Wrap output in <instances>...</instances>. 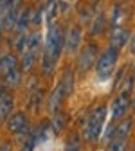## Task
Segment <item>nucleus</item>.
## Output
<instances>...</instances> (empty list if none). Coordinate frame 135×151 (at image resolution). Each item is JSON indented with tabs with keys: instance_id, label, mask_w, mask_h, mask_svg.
Here are the masks:
<instances>
[{
	"instance_id": "f257e3e1",
	"label": "nucleus",
	"mask_w": 135,
	"mask_h": 151,
	"mask_svg": "<svg viewBox=\"0 0 135 151\" xmlns=\"http://www.w3.org/2000/svg\"><path fill=\"white\" fill-rule=\"evenodd\" d=\"M65 50V31L60 24H51L47 31V38L43 42V52H42V72L43 76H52L56 63L60 60L61 52Z\"/></svg>"
},
{
	"instance_id": "f03ea898",
	"label": "nucleus",
	"mask_w": 135,
	"mask_h": 151,
	"mask_svg": "<svg viewBox=\"0 0 135 151\" xmlns=\"http://www.w3.org/2000/svg\"><path fill=\"white\" fill-rule=\"evenodd\" d=\"M106 113H108L106 106L101 104V106H97V108H95L90 115H88V119H87V122H85V126H83V139H85V140L95 142V140L101 137L103 124H105V121H106Z\"/></svg>"
},
{
	"instance_id": "7ed1b4c3",
	"label": "nucleus",
	"mask_w": 135,
	"mask_h": 151,
	"mask_svg": "<svg viewBox=\"0 0 135 151\" xmlns=\"http://www.w3.org/2000/svg\"><path fill=\"white\" fill-rule=\"evenodd\" d=\"M117 60H119V50L113 49V47H108L99 54L97 63H95V74H97V78L101 81H106L113 76Z\"/></svg>"
},
{
	"instance_id": "20e7f679",
	"label": "nucleus",
	"mask_w": 135,
	"mask_h": 151,
	"mask_svg": "<svg viewBox=\"0 0 135 151\" xmlns=\"http://www.w3.org/2000/svg\"><path fill=\"white\" fill-rule=\"evenodd\" d=\"M99 50H97V45L94 42H88L81 50H79V58H78V70L81 74L88 72L92 67H95L97 63V58H99Z\"/></svg>"
},
{
	"instance_id": "39448f33",
	"label": "nucleus",
	"mask_w": 135,
	"mask_h": 151,
	"mask_svg": "<svg viewBox=\"0 0 135 151\" xmlns=\"http://www.w3.org/2000/svg\"><path fill=\"white\" fill-rule=\"evenodd\" d=\"M65 97H69V92H67V86L65 83L60 79L56 83V86L49 92V96H47V101H45V108L47 111L51 113V115H54L56 111H60L61 108V103L65 101Z\"/></svg>"
},
{
	"instance_id": "423d86ee",
	"label": "nucleus",
	"mask_w": 135,
	"mask_h": 151,
	"mask_svg": "<svg viewBox=\"0 0 135 151\" xmlns=\"http://www.w3.org/2000/svg\"><path fill=\"white\" fill-rule=\"evenodd\" d=\"M131 101H133L131 99V93L126 92V90H121V93L112 101V110H110L112 121H121V119H124L128 108L131 106Z\"/></svg>"
},
{
	"instance_id": "0eeeda50",
	"label": "nucleus",
	"mask_w": 135,
	"mask_h": 151,
	"mask_svg": "<svg viewBox=\"0 0 135 151\" xmlns=\"http://www.w3.org/2000/svg\"><path fill=\"white\" fill-rule=\"evenodd\" d=\"M83 43V31L79 25H72L65 32V52L67 54H76L81 50Z\"/></svg>"
},
{
	"instance_id": "6e6552de",
	"label": "nucleus",
	"mask_w": 135,
	"mask_h": 151,
	"mask_svg": "<svg viewBox=\"0 0 135 151\" xmlns=\"http://www.w3.org/2000/svg\"><path fill=\"white\" fill-rule=\"evenodd\" d=\"M27 124H29V121H27V113L22 111V110L11 113V115L7 117V131H9L11 135H18Z\"/></svg>"
},
{
	"instance_id": "1a4fd4ad",
	"label": "nucleus",
	"mask_w": 135,
	"mask_h": 151,
	"mask_svg": "<svg viewBox=\"0 0 135 151\" xmlns=\"http://www.w3.org/2000/svg\"><path fill=\"white\" fill-rule=\"evenodd\" d=\"M130 40H131V36H130V31H128L126 27L121 25V27H117V29H112V34H110V47L121 50Z\"/></svg>"
},
{
	"instance_id": "9d476101",
	"label": "nucleus",
	"mask_w": 135,
	"mask_h": 151,
	"mask_svg": "<svg viewBox=\"0 0 135 151\" xmlns=\"http://www.w3.org/2000/svg\"><path fill=\"white\" fill-rule=\"evenodd\" d=\"M16 67H20V60L14 52H6L0 56V78H4L6 74H9Z\"/></svg>"
},
{
	"instance_id": "9b49d317",
	"label": "nucleus",
	"mask_w": 135,
	"mask_h": 151,
	"mask_svg": "<svg viewBox=\"0 0 135 151\" xmlns=\"http://www.w3.org/2000/svg\"><path fill=\"white\" fill-rule=\"evenodd\" d=\"M31 16H32V9H31L29 6L22 7L20 16H18V22H16V25H14V32H16V34L27 32V29H29V25H31Z\"/></svg>"
},
{
	"instance_id": "f8f14e48",
	"label": "nucleus",
	"mask_w": 135,
	"mask_h": 151,
	"mask_svg": "<svg viewBox=\"0 0 135 151\" xmlns=\"http://www.w3.org/2000/svg\"><path fill=\"white\" fill-rule=\"evenodd\" d=\"M67 122H69V119H67V113H63V111H56L54 115L51 117V121H49L51 133H54V135H60L61 131L65 129Z\"/></svg>"
},
{
	"instance_id": "ddd939ff",
	"label": "nucleus",
	"mask_w": 135,
	"mask_h": 151,
	"mask_svg": "<svg viewBox=\"0 0 135 151\" xmlns=\"http://www.w3.org/2000/svg\"><path fill=\"white\" fill-rule=\"evenodd\" d=\"M45 103V90H43V86H40L38 90H34L32 93H29V99H27V106L32 110V111H40V108H42V104Z\"/></svg>"
},
{
	"instance_id": "4468645a",
	"label": "nucleus",
	"mask_w": 135,
	"mask_h": 151,
	"mask_svg": "<svg viewBox=\"0 0 135 151\" xmlns=\"http://www.w3.org/2000/svg\"><path fill=\"white\" fill-rule=\"evenodd\" d=\"M105 27H106V16H105L103 13H95L94 18H92V22H90L88 34H90L92 38H95V36H99V34L105 31Z\"/></svg>"
},
{
	"instance_id": "2eb2a0df",
	"label": "nucleus",
	"mask_w": 135,
	"mask_h": 151,
	"mask_svg": "<svg viewBox=\"0 0 135 151\" xmlns=\"http://www.w3.org/2000/svg\"><path fill=\"white\" fill-rule=\"evenodd\" d=\"M22 76H24V74H22V70H20V67H16L14 70H11L9 74H6V76H4V78H0V79H2V81H4L2 85H4L6 88H16L18 85H20V83H22Z\"/></svg>"
},
{
	"instance_id": "dca6fc26",
	"label": "nucleus",
	"mask_w": 135,
	"mask_h": 151,
	"mask_svg": "<svg viewBox=\"0 0 135 151\" xmlns=\"http://www.w3.org/2000/svg\"><path fill=\"white\" fill-rule=\"evenodd\" d=\"M131 126H133V121L130 117L126 119H121L119 124H115V139H124L130 135V131H131Z\"/></svg>"
},
{
	"instance_id": "f3484780",
	"label": "nucleus",
	"mask_w": 135,
	"mask_h": 151,
	"mask_svg": "<svg viewBox=\"0 0 135 151\" xmlns=\"http://www.w3.org/2000/svg\"><path fill=\"white\" fill-rule=\"evenodd\" d=\"M13 106H14V97L11 93H6V96L0 99V119H7L13 111Z\"/></svg>"
},
{
	"instance_id": "a211bd4d",
	"label": "nucleus",
	"mask_w": 135,
	"mask_h": 151,
	"mask_svg": "<svg viewBox=\"0 0 135 151\" xmlns=\"http://www.w3.org/2000/svg\"><path fill=\"white\" fill-rule=\"evenodd\" d=\"M27 50L36 54V56H40V52H43V40H42V34L38 31L29 36V49Z\"/></svg>"
},
{
	"instance_id": "6ab92c4d",
	"label": "nucleus",
	"mask_w": 135,
	"mask_h": 151,
	"mask_svg": "<svg viewBox=\"0 0 135 151\" xmlns=\"http://www.w3.org/2000/svg\"><path fill=\"white\" fill-rule=\"evenodd\" d=\"M36 60H38V56L32 54V52H24L22 54V58H20V70L22 72H31L32 67L36 65Z\"/></svg>"
},
{
	"instance_id": "aec40b11",
	"label": "nucleus",
	"mask_w": 135,
	"mask_h": 151,
	"mask_svg": "<svg viewBox=\"0 0 135 151\" xmlns=\"http://www.w3.org/2000/svg\"><path fill=\"white\" fill-rule=\"evenodd\" d=\"M124 20V9L121 6H115L110 16V29H117L121 27V22Z\"/></svg>"
},
{
	"instance_id": "412c9836",
	"label": "nucleus",
	"mask_w": 135,
	"mask_h": 151,
	"mask_svg": "<svg viewBox=\"0 0 135 151\" xmlns=\"http://www.w3.org/2000/svg\"><path fill=\"white\" fill-rule=\"evenodd\" d=\"M29 36H31V34L24 32V34H18V36L14 38V50H16V52H20V54L27 52V49H29Z\"/></svg>"
},
{
	"instance_id": "4be33fe9",
	"label": "nucleus",
	"mask_w": 135,
	"mask_h": 151,
	"mask_svg": "<svg viewBox=\"0 0 135 151\" xmlns=\"http://www.w3.org/2000/svg\"><path fill=\"white\" fill-rule=\"evenodd\" d=\"M65 151H81V139L78 133H72L67 140V146H65Z\"/></svg>"
},
{
	"instance_id": "5701e85b",
	"label": "nucleus",
	"mask_w": 135,
	"mask_h": 151,
	"mask_svg": "<svg viewBox=\"0 0 135 151\" xmlns=\"http://www.w3.org/2000/svg\"><path fill=\"white\" fill-rule=\"evenodd\" d=\"M56 13H58V0H49V2H47V9H45V16H47L49 24L54 22Z\"/></svg>"
},
{
	"instance_id": "b1692460",
	"label": "nucleus",
	"mask_w": 135,
	"mask_h": 151,
	"mask_svg": "<svg viewBox=\"0 0 135 151\" xmlns=\"http://www.w3.org/2000/svg\"><path fill=\"white\" fill-rule=\"evenodd\" d=\"M126 149V140L124 139H113L108 142V151H124Z\"/></svg>"
},
{
	"instance_id": "393cba45",
	"label": "nucleus",
	"mask_w": 135,
	"mask_h": 151,
	"mask_svg": "<svg viewBox=\"0 0 135 151\" xmlns=\"http://www.w3.org/2000/svg\"><path fill=\"white\" fill-rule=\"evenodd\" d=\"M42 16H43V9H42V7L34 9V11H32V16H31V25L40 27V24H42Z\"/></svg>"
},
{
	"instance_id": "a878e982",
	"label": "nucleus",
	"mask_w": 135,
	"mask_h": 151,
	"mask_svg": "<svg viewBox=\"0 0 135 151\" xmlns=\"http://www.w3.org/2000/svg\"><path fill=\"white\" fill-rule=\"evenodd\" d=\"M25 88H27V93H32L34 90H38V88H40V81H38V78H36V76H31V78L27 79V83H25Z\"/></svg>"
},
{
	"instance_id": "bb28decb",
	"label": "nucleus",
	"mask_w": 135,
	"mask_h": 151,
	"mask_svg": "<svg viewBox=\"0 0 135 151\" xmlns=\"http://www.w3.org/2000/svg\"><path fill=\"white\" fill-rule=\"evenodd\" d=\"M34 144H36V142H34V139L31 137V139H29V140L20 147V151H32V149H34Z\"/></svg>"
},
{
	"instance_id": "cd10ccee",
	"label": "nucleus",
	"mask_w": 135,
	"mask_h": 151,
	"mask_svg": "<svg viewBox=\"0 0 135 151\" xmlns=\"http://www.w3.org/2000/svg\"><path fill=\"white\" fill-rule=\"evenodd\" d=\"M0 151H13V144H11V142H4V144H0Z\"/></svg>"
},
{
	"instance_id": "c85d7f7f",
	"label": "nucleus",
	"mask_w": 135,
	"mask_h": 151,
	"mask_svg": "<svg viewBox=\"0 0 135 151\" xmlns=\"http://www.w3.org/2000/svg\"><path fill=\"white\" fill-rule=\"evenodd\" d=\"M130 50H131V54L135 56V32H133V36H131V40H130Z\"/></svg>"
},
{
	"instance_id": "c756f323",
	"label": "nucleus",
	"mask_w": 135,
	"mask_h": 151,
	"mask_svg": "<svg viewBox=\"0 0 135 151\" xmlns=\"http://www.w3.org/2000/svg\"><path fill=\"white\" fill-rule=\"evenodd\" d=\"M4 32H6V27H4L2 18H0V42H2V38H4Z\"/></svg>"
},
{
	"instance_id": "7c9ffc66",
	"label": "nucleus",
	"mask_w": 135,
	"mask_h": 151,
	"mask_svg": "<svg viewBox=\"0 0 135 151\" xmlns=\"http://www.w3.org/2000/svg\"><path fill=\"white\" fill-rule=\"evenodd\" d=\"M6 93H7V92H6V86H4V85H0V99H2Z\"/></svg>"
},
{
	"instance_id": "2f4dec72",
	"label": "nucleus",
	"mask_w": 135,
	"mask_h": 151,
	"mask_svg": "<svg viewBox=\"0 0 135 151\" xmlns=\"http://www.w3.org/2000/svg\"><path fill=\"white\" fill-rule=\"evenodd\" d=\"M4 16V9H2V6H0V18Z\"/></svg>"
},
{
	"instance_id": "473e14b6",
	"label": "nucleus",
	"mask_w": 135,
	"mask_h": 151,
	"mask_svg": "<svg viewBox=\"0 0 135 151\" xmlns=\"http://www.w3.org/2000/svg\"><path fill=\"white\" fill-rule=\"evenodd\" d=\"M131 106H133V111H135V99L131 101Z\"/></svg>"
},
{
	"instance_id": "72a5a7b5",
	"label": "nucleus",
	"mask_w": 135,
	"mask_h": 151,
	"mask_svg": "<svg viewBox=\"0 0 135 151\" xmlns=\"http://www.w3.org/2000/svg\"><path fill=\"white\" fill-rule=\"evenodd\" d=\"M63 2H69V4H70V2H74V0H63Z\"/></svg>"
},
{
	"instance_id": "f704fd0d",
	"label": "nucleus",
	"mask_w": 135,
	"mask_h": 151,
	"mask_svg": "<svg viewBox=\"0 0 135 151\" xmlns=\"http://www.w3.org/2000/svg\"><path fill=\"white\" fill-rule=\"evenodd\" d=\"M133 78H135V68H133Z\"/></svg>"
},
{
	"instance_id": "c9c22d12",
	"label": "nucleus",
	"mask_w": 135,
	"mask_h": 151,
	"mask_svg": "<svg viewBox=\"0 0 135 151\" xmlns=\"http://www.w3.org/2000/svg\"><path fill=\"white\" fill-rule=\"evenodd\" d=\"M0 85H2V83H0Z\"/></svg>"
}]
</instances>
